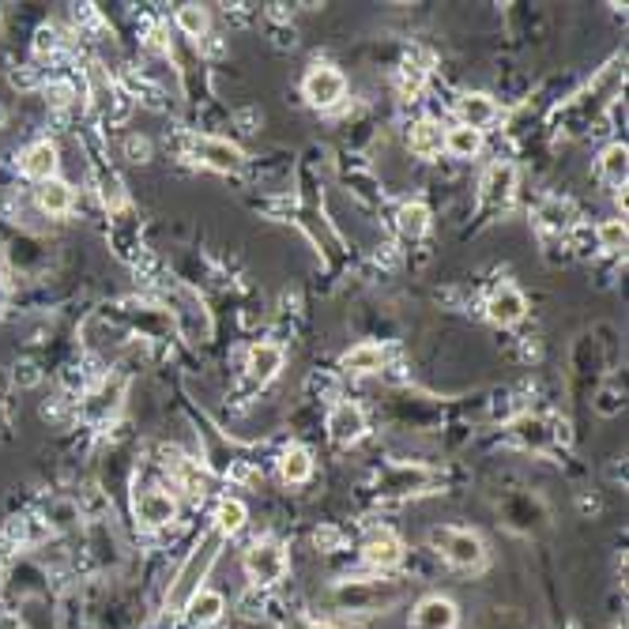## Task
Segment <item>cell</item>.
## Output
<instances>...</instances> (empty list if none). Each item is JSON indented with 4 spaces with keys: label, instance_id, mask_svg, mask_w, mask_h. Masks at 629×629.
Masks as SVG:
<instances>
[{
    "label": "cell",
    "instance_id": "cb8c5ba5",
    "mask_svg": "<svg viewBox=\"0 0 629 629\" xmlns=\"http://www.w3.org/2000/svg\"><path fill=\"white\" fill-rule=\"evenodd\" d=\"M445 151L453 155V159H476L479 151H483V133H476V128H448L445 133Z\"/></svg>",
    "mask_w": 629,
    "mask_h": 629
},
{
    "label": "cell",
    "instance_id": "9a60e30c",
    "mask_svg": "<svg viewBox=\"0 0 629 629\" xmlns=\"http://www.w3.org/2000/svg\"><path fill=\"white\" fill-rule=\"evenodd\" d=\"M434 483L427 468H411V464H396L381 476V494H419Z\"/></svg>",
    "mask_w": 629,
    "mask_h": 629
},
{
    "label": "cell",
    "instance_id": "3957f363",
    "mask_svg": "<svg viewBox=\"0 0 629 629\" xmlns=\"http://www.w3.org/2000/svg\"><path fill=\"white\" fill-rule=\"evenodd\" d=\"M399 600L396 581H381V577H358V581H343L336 588V603L343 610H355V615H373V610H385Z\"/></svg>",
    "mask_w": 629,
    "mask_h": 629
},
{
    "label": "cell",
    "instance_id": "4dcf8cb0",
    "mask_svg": "<svg viewBox=\"0 0 629 629\" xmlns=\"http://www.w3.org/2000/svg\"><path fill=\"white\" fill-rule=\"evenodd\" d=\"M313 543H317V551L332 554V551H340V546H343V532H340L336 525H321L313 532Z\"/></svg>",
    "mask_w": 629,
    "mask_h": 629
},
{
    "label": "cell",
    "instance_id": "9c48e42d",
    "mask_svg": "<svg viewBox=\"0 0 629 629\" xmlns=\"http://www.w3.org/2000/svg\"><path fill=\"white\" fill-rule=\"evenodd\" d=\"M362 558L370 562L373 569L388 574V569H396L399 562H404V543H399L396 532H388V528H378V532H370V539L362 543Z\"/></svg>",
    "mask_w": 629,
    "mask_h": 629
},
{
    "label": "cell",
    "instance_id": "6da1fadb",
    "mask_svg": "<svg viewBox=\"0 0 629 629\" xmlns=\"http://www.w3.org/2000/svg\"><path fill=\"white\" fill-rule=\"evenodd\" d=\"M219 546H223V535H219V532H208L200 543L193 546V554L185 558V566L177 569L174 584H170V592H166V610H170V615H177V610L189 607V600L203 588V581H208V569L215 566V558H219Z\"/></svg>",
    "mask_w": 629,
    "mask_h": 629
},
{
    "label": "cell",
    "instance_id": "f546056e",
    "mask_svg": "<svg viewBox=\"0 0 629 629\" xmlns=\"http://www.w3.org/2000/svg\"><path fill=\"white\" fill-rule=\"evenodd\" d=\"M595 242H600L603 252H622L626 242H629V231L622 219H607V223L595 226Z\"/></svg>",
    "mask_w": 629,
    "mask_h": 629
},
{
    "label": "cell",
    "instance_id": "44dd1931",
    "mask_svg": "<svg viewBox=\"0 0 629 629\" xmlns=\"http://www.w3.org/2000/svg\"><path fill=\"white\" fill-rule=\"evenodd\" d=\"M309 476H313V456H309L301 445H294L280 456V479H283V483L301 486V483H309Z\"/></svg>",
    "mask_w": 629,
    "mask_h": 629
},
{
    "label": "cell",
    "instance_id": "5b68a950",
    "mask_svg": "<svg viewBox=\"0 0 629 629\" xmlns=\"http://www.w3.org/2000/svg\"><path fill=\"white\" fill-rule=\"evenodd\" d=\"M301 95H306L309 106H317V110H332V106H340L343 95H347V76H343L340 69H332V64H313L309 76L301 79Z\"/></svg>",
    "mask_w": 629,
    "mask_h": 629
},
{
    "label": "cell",
    "instance_id": "83f0119b",
    "mask_svg": "<svg viewBox=\"0 0 629 629\" xmlns=\"http://www.w3.org/2000/svg\"><path fill=\"white\" fill-rule=\"evenodd\" d=\"M513 434L525 441L528 448H535V453H543V448L554 441V434L546 430V422H543V419H528V415H525V419L513 422Z\"/></svg>",
    "mask_w": 629,
    "mask_h": 629
},
{
    "label": "cell",
    "instance_id": "8992f818",
    "mask_svg": "<svg viewBox=\"0 0 629 629\" xmlns=\"http://www.w3.org/2000/svg\"><path fill=\"white\" fill-rule=\"evenodd\" d=\"M133 513L144 528H166L177 520V502L174 494H166L162 486H147V490H136Z\"/></svg>",
    "mask_w": 629,
    "mask_h": 629
},
{
    "label": "cell",
    "instance_id": "d6986e66",
    "mask_svg": "<svg viewBox=\"0 0 629 629\" xmlns=\"http://www.w3.org/2000/svg\"><path fill=\"white\" fill-rule=\"evenodd\" d=\"M385 366V347L381 343H358L343 355V370L347 373H381Z\"/></svg>",
    "mask_w": 629,
    "mask_h": 629
},
{
    "label": "cell",
    "instance_id": "4fadbf2b",
    "mask_svg": "<svg viewBox=\"0 0 629 629\" xmlns=\"http://www.w3.org/2000/svg\"><path fill=\"white\" fill-rule=\"evenodd\" d=\"M57 144H49V140H38V144H30L27 151L20 155V170H23V177H30V182H49V177H57Z\"/></svg>",
    "mask_w": 629,
    "mask_h": 629
},
{
    "label": "cell",
    "instance_id": "7c38bea8",
    "mask_svg": "<svg viewBox=\"0 0 629 629\" xmlns=\"http://www.w3.org/2000/svg\"><path fill=\"white\" fill-rule=\"evenodd\" d=\"M196 155H200V162H208L211 170H219V174H234V170H242V162H245L242 147L231 140H219V136L196 140Z\"/></svg>",
    "mask_w": 629,
    "mask_h": 629
},
{
    "label": "cell",
    "instance_id": "2e32d148",
    "mask_svg": "<svg viewBox=\"0 0 629 629\" xmlns=\"http://www.w3.org/2000/svg\"><path fill=\"white\" fill-rule=\"evenodd\" d=\"M456 110H460V125H464V128H476V133H483L486 125H494V121H497V113H502V110H497V102H494V98L483 95V91L464 95Z\"/></svg>",
    "mask_w": 629,
    "mask_h": 629
},
{
    "label": "cell",
    "instance_id": "8fae6325",
    "mask_svg": "<svg viewBox=\"0 0 629 629\" xmlns=\"http://www.w3.org/2000/svg\"><path fill=\"white\" fill-rule=\"evenodd\" d=\"M226 615V595L215 592V588H200V592L189 600V607H185V618H189L193 629H211L219 626Z\"/></svg>",
    "mask_w": 629,
    "mask_h": 629
},
{
    "label": "cell",
    "instance_id": "7402d4cb",
    "mask_svg": "<svg viewBox=\"0 0 629 629\" xmlns=\"http://www.w3.org/2000/svg\"><path fill=\"white\" fill-rule=\"evenodd\" d=\"M245 520H249V509H245L242 497H223V502L215 505V532L219 535H238L245 528Z\"/></svg>",
    "mask_w": 629,
    "mask_h": 629
},
{
    "label": "cell",
    "instance_id": "ffe728a7",
    "mask_svg": "<svg viewBox=\"0 0 629 629\" xmlns=\"http://www.w3.org/2000/svg\"><path fill=\"white\" fill-rule=\"evenodd\" d=\"M517 189V170L509 166V162H494L483 182V200L486 203H505Z\"/></svg>",
    "mask_w": 629,
    "mask_h": 629
},
{
    "label": "cell",
    "instance_id": "4316f807",
    "mask_svg": "<svg viewBox=\"0 0 629 629\" xmlns=\"http://www.w3.org/2000/svg\"><path fill=\"white\" fill-rule=\"evenodd\" d=\"M399 231L407 234V238H422V234L430 231V208L422 200H411L399 208Z\"/></svg>",
    "mask_w": 629,
    "mask_h": 629
},
{
    "label": "cell",
    "instance_id": "7a4b0ae2",
    "mask_svg": "<svg viewBox=\"0 0 629 629\" xmlns=\"http://www.w3.org/2000/svg\"><path fill=\"white\" fill-rule=\"evenodd\" d=\"M430 543H434L441 558L453 569H460V574H476V569L486 566V546L471 528H434Z\"/></svg>",
    "mask_w": 629,
    "mask_h": 629
},
{
    "label": "cell",
    "instance_id": "5bb4252c",
    "mask_svg": "<svg viewBox=\"0 0 629 629\" xmlns=\"http://www.w3.org/2000/svg\"><path fill=\"white\" fill-rule=\"evenodd\" d=\"M283 358L287 355H283L280 343H257V347L249 350V358H245V370H249L252 385H268V381L283 370Z\"/></svg>",
    "mask_w": 629,
    "mask_h": 629
},
{
    "label": "cell",
    "instance_id": "e0dca14e",
    "mask_svg": "<svg viewBox=\"0 0 629 629\" xmlns=\"http://www.w3.org/2000/svg\"><path fill=\"white\" fill-rule=\"evenodd\" d=\"M72 203H76V193H72V185L61 182V177H49V182L38 185V208H42L49 219L69 215Z\"/></svg>",
    "mask_w": 629,
    "mask_h": 629
},
{
    "label": "cell",
    "instance_id": "d6a6232c",
    "mask_svg": "<svg viewBox=\"0 0 629 629\" xmlns=\"http://www.w3.org/2000/svg\"><path fill=\"white\" fill-rule=\"evenodd\" d=\"M8 301V280H4V272H0V306Z\"/></svg>",
    "mask_w": 629,
    "mask_h": 629
},
{
    "label": "cell",
    "instance_id": "484cf974",
    "mask_svg": "<svg viewBox=\"0 0 629 629\" xmlns=\"http://www.w3.org/2000/svg\"><path fill=\"white\" fill-rule=\"evenodd\" d=\"M539 223L546 226V231H569L574 226V203L562 200V196H551V200L539 208Z\"/></svg>",
    "mask_w": 629,
    "mask_h": 629
},
{
    "label": "cell",
    "instance_id": "603a6c76",
    "mask_svg": "<svg viewBox=\"0 0 629 629\" xmlns=\"http://www.w3.org/2000/svg\"><path fill=\"white\" fill-rule=\"evenodd\" d=\"M535 520H543V513H539V505L528 494L505 502V525H509V528H517V532H535V528H539Z\"/></svg>",
    "mask_w": 629,
    "mask_h": 629
},
{
    "label": "cell",
    "instance_id": "d4e9b609",
    "mask_svg": "<svg viewBox=\"0 0 629 629\" xmlns=\"http://www.w3.org/2000/svg\"><path fill=\"white\" fill-rule=\"evenodd\" d=\"M600 174L607 177L615 189H626V174H629V151L626 144H610L607 151L600 155Z\"/></svg>",
    "mask_w": 629,
    "mask_h": 629
},
{
    "label": "cell",
    "instance_id": "277c9868",
    "mask_svg": "<svg viewBox=\"0 0 629 629\" xmlns=\"http://www.w3.org/2000/svg\"><path fill=\"white\" fill-rule=\"evenodd\" d=\"M291 569V558L283 551V543L275 539H257V543L245 551V574L252 584H280Z\"/></svg>",
    "mask_w": 629,
    "mask_h": 629
},
{
    "label": "cell",
    "instance_id": "52a82bcc",
    "mask_svg": "<svg viewBox=\"0 0 629 629\" xmlns=\"http://www.w3.org/2000/svg\"><path fill=\"white\" fill-rule=\"evenodd\" d=\"M460 626V607L448 595H427L415 603L411 629H456Z\"/></svg>",
    "mask_w": 629,
    "mask_h": 629
},
{
    "label": "cell",
    "instance_id": "ba28073f",
    "mask_svg": "<svg viewBox=\"0 0 629 629\" xmlns=\"http://www.w3.org/2000/svg\"><path fill=\"white\" fill-rule=\"evenodd\" d=\"M366 411L358 404H350V399H343L329 411V434L336 445H355V441L366 437Z\"/></svg>",
    "mask_w": 629,
    "mask_h": 629
},
{
    "label": "cell",
    "instance_id": "ac0fdd59",
    "mask_svg": "<svg viewBox=\"0 0 629 629\" xmlns=\"http://www.w3.org/2000/svg\"><path fill=\"white\" fill-rule=\"evenodd\" d=\"M411 151L419 155V159H437V155L445 151V128L430 118L411 125Z\"/></svg>",
    "mask_w": 629,
    "mask_h": 629
},
{
    "label": "cell",
    "instance_id": "f1b7e54d",
    "mask_svg": "<svg viewBox=\"0 0 629 629\" xmlns=\"http://www.w3.org/2000/svg\"><path fill=\"white\" fill-rule=\"evenodd\" d=\"M177 30L189 35V38H203V35H208V8L182 4V8H177Z\"/></svg>",
    "mask_w": 629,
    "mask_h": 629
},
{
    "label": "cell",
    "instance_id": "30bf717a",
    "mask_svg": "<svg viewBox=\"0 0 629 629\" xmlns=\"http://www.w3.org/2000/svg\"><path fill=\"white\" fill-rule=\"evenodd\" d=\"M528 313V298L520 294L513 283H505V287H497L494 294H490L486 301V317L494 324H502V329H509V324H520Z\"/></svg>",
    "mask_w": 629,
    "mask_h": 629
},
{
    "label": "cell",
    "instance_id": "1f68e13d",
    "mask_svg": "<svg viewBox=\"0 0 629 629\" xmlns=\"http://www.w3.org/2000/svg\"><path fill=\"white\" fill-rule=\"evenodd\" d=\"M125 155L133 162H147V159H151V144H147L144 136H128V140H125Z\"/></svg>",
    "mask_w": 629,
    "mask_h": 629
}]
</instances>
